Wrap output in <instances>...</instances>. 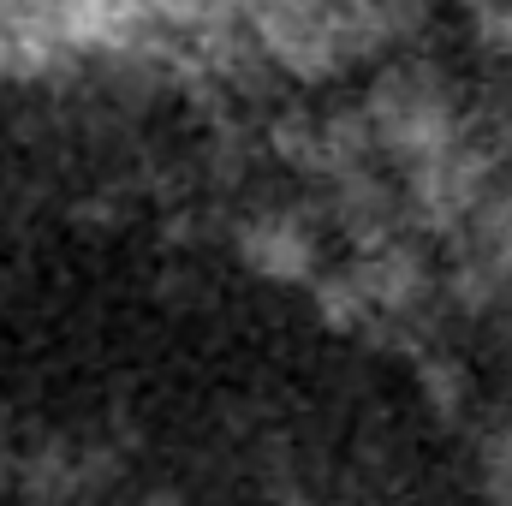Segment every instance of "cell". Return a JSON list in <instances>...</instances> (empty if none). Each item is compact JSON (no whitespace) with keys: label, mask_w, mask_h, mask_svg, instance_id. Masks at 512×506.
Here are the masks:
<instances>
[{"label":"cell","mask_w":512,"mask_h":506,"mask_svg":"<svg viewBox=\"0 0 512 506\" xmlns=\"http://www.w3.org/2000/svg\"><path fill=\"white\" fill-rule=\"evenodd\" d=\"M447 304L465 310V316H489L495 304H507V280H501V268L483 262V256H471V251H459L453 274H447Z\"/></svg>","instance_id":"8"},{"label":"cell","mask_w":512,"mask_h":506,"mask_svg":"<svg viewBox=\"0 0 512 506\" xmlns=\"http://www.w3.org/2000/svg\"><path fill=\"white\" fill-rule=\"evenodd\" d=\"M364 114H370V131H376V149L393 155L399 167L429 161L435 149H447L465 131V114L453 102L447 72L429 66L423 54H405V60L376 72V84L364 96Z\"/></svg>","instance_id":"1"},{"label":"cell","mask_w":512,"mask_h":506,"mask_svg":"<svg viewBox=\"0 0 512 506\" xmlns=\"http://www.w3.org/2000/svg\"><path fill=\"white\" fill-rule=\"evenodd\" d=\"M352 274V286L364 292V304H370V316L376 322H411L429 298H435V268H429V256L417 239H387L376 251H358V262L346 268Z\"/></svg>","instance_id":"3"},{"label":"cell","mask_w":512,"mask_h":506,"mask_svg":"<svg viewBox=\"0 0 512 506\" xmlns=\"http://www.w3.org/2000/svg\"><path fill=\"white\" fill-rule=\"evenodd\" d=\"M417 387H423V405L435 417H459L471 405V370L459 358H447V352H429L417 364Z\"/></svg>","instance_id":"11"},{"label":"cell","mask_w":512,"mask_h":506,"mask_svg":"<svg viewBox=\"0 0 512 506\" xmlns=\"http://www.w3.org/2000/svg\"><path fill=\"white\" fill-rule=\"evenodd\" d=\"M328 215L334 227L358 245V251H376L387 239H399V221H405V191H393L376 167H358V173H340L328 179Z\"/></svg>","instance_id":"5"},{"label":"cell","mask_w":512,"mask_h":506,"mask_svg":"<svg viewBox=\"0 0 512 506\" xmlns=\"http://www.w3.org/2000/svg\"><path fill=\"white\" fill-rule=\"evenodd\" d=\"M18 489H24V501H36V506L78 501L84 495V459H78V447H66V441L30 447L18 459Z\"/></svg>","instance_id":"6"},{"label":"cell","mask_w":512,"mask_h":506,"mask_svg":"<svg viewBox=\"0 0 512 506\" xmlns=\"http://www.w3.org/2000/svg\"><path fill=\"white\" fill-rule=\"evenodd\" d=\"M6 471H18V453H12V429L0 423V477H6Z\"/></svg>","instance_id":"13"},{"label":"cell","mask_w":512,"mask_h":506,"mask_svg":"<svg viewBox=\"0 0 512 506\" xmlns=\"http://www.w3.org/2000/svg\"><path fill=\"white\" fill-rule=\"evenodd\" d=\"M233 251L239 262L262 274V280H274V286H310L316 280V221L310 215H298V209H262L251 221H239L233 227Z\"/></svg>","instance_id":"4"},{"label":"cell","mask_w":512,"mask_h":506,"mask_svg":"<svg viewBox=\"0 0 512 506\" xmlns=\"http://www.w3.org/2000/svg\"><path fill=\"white\" fill-rule=\"evenodd\" d=\"M310 298H316V316L334 328V334H364L376 316L364 304V292L352 286V274H316L310 280Z\"/></svg>","instance_id":"10"},{"label":"cell","mask_w":512,"mask_h":506,"mask_svg":"<svg viewBox=\"0 0 512 506\" xmlns=\"http://www.w3.org/2000/svg\"><path fill=\"white\" fill-rule=\"evenodd\" d=\"M477 489H483V506H512V411L477 447Z\"/></svg>","instance_id":"12"},{"label":"cell","mask_w":512,"mask_h":506,"mask_svg":"<svg viewBox=\"0 0 512 506\" xmlns=\"http://www.w3.org/2000/svg\"><path fill=\"white\" fill-rule=\"evenodd\" d=\"M268 149L298 167V173H322L328 179V161H322V114H304V108H286L274 126H268Z\"/></svg>","instance_id":"9"},{"label":"cell","mask_w":512,"mask_h":506,"mask_svg":"<svg viewBox=\"0 0 512 506\" xmlns=\"http://www.w3.org/2000/svg\"><path fill=\"white\" fill-rule=\"evenodd\" d=\"M256 48L298 84H322L334 78L352 54L340 36V6H310V0H280V6H256L251 18Z\"/></svg>","instance_id":"2"},{"label":"cell","mask_w":512,"mask_h":506,"mask_svg":"<svg viewBox=\"0 0 512 506\" xmlns=\"http://www.w3.org/2000/svg\"><path fill=\"white\" fill-rule=\"evenodd\" d=\"M376 155L382 149H376V131H370V114L364 108H328L322 114V161H328V179L358 173Z\"/></svg>","instance_id":"7"}]
</instances>
